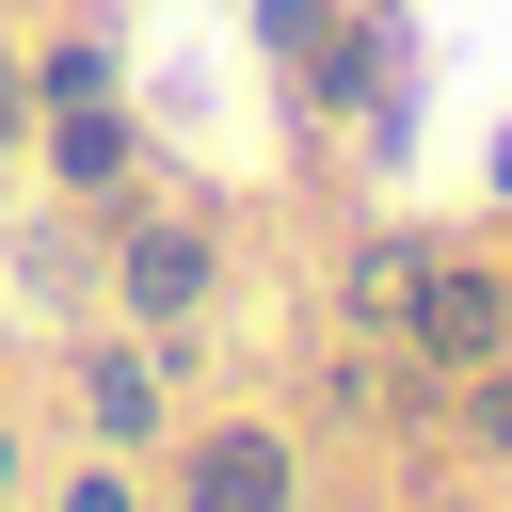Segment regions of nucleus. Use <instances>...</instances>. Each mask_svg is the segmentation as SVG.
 Masks as SVG:
<instances>
[{"mask_svg": "<svg viewBox=\"0 0 512 512\" xmlns=\"http://www.w3.org/2000/svg\"><path fill=\"white\" fill-rule=\"evenodd\" d=\"M272 496H288V480H272V448H256V432H224V448H208V512H272Z\"/></svg>", "mask_w": 512, "mask_h": 512, "instance_id": "nucleus-2", "label": "nucleus"}, {"mask_svg": "<svg viewBox=\"0 0 512 512\" xmlns=\"http://www.w3.org/2000/svg\"><path fill=\"white\" fill-rule=\"evenodd\" d=\"M480 432H496V448H512V384H496V400H480Z\"/></svg>", "mask_w": 512, "mask_h": 512, "instance_id": "nucleus-3", "label": "nucleus"}, {"mask_svg": "<svg viewBox=\"0 0 512 512\" xmlns=\"http://www.w3.org/2000/svg\"><path fill=\"white\" fill-rule=\"evenodd\" d=\"M416 320H432V352H496V288H480V272H448Z\"/></svg>", "mask_w": 512, "mask_h": 512, "instance_id": "nucleus-1", "label": "nucleus"}]
</instances>
